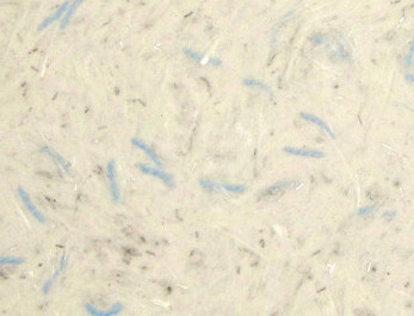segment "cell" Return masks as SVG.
<instances>
[{"mask_svg": "<svg viewBox=\"0 0 414 316\" xmlns=\"http://www.w3.org/2000/svg\"><path fill=\"white\" fill-rule=\"evenodd\" d=\"M18 193L20 196V199H22V202L24 203L26 209L30 211V214L32 215V216H34L35 219L38 221V222L44 223V216L42 215V213H41V211H38V209L35 207L34 204H32L30 197H29L28 193H26V191L23 189V187H18Z\"/></svg>", "mask_w": 414, "mask_h": 316, "instance_id": "1", "label": "cell"}, {"mask_svg": "<svg viewBox=\"0 0 414 316\" xmlns=\"http://www.w3.org/2000/svg\"><path fill=\"white\" fill-rule=\"evenodd\" d=\"M138 168L142 173H146V174H150V175H153V177L162 179L163 181H165V183L169 185V186H173V184H174L173 178H172V175H169L168 173L159 171V169H156V168H152V167L146 166L144 165V163H139Z\"/></svg>", "mask_w": 414, "mask_h": 316, "instance_id": "2", "label": "cell"}, {"mask_svg": "<svg viewBox=\"0 0 414 316\" xmlns=\"http://www.w3.org/2000/svg\"><path fill=\"white\" fill-rule=\"evenodd\" d=\"M108 179L110 183V187H111V193H112V199L114 202H120V191H118V185L117 181H116V169H115V162L114 161H109L108 163Z\"/></svg>", "mask_w": 414, "mask_h": 316, "instance_id": "3", "label": "cell"}, {"mask_svg": "<svg viewBox=\"0 0 414 316\" xmlns=\"http://www.w3.org/2000/svg\"><path fill=\"white\" fill-rule=\"evenodd\" d=\"M86 310H87L88 314L94 315V316H111L120 314V313L123 310V306L121 303H116L114 307H111L110 310H99L97 309L96 307H93L92 304H86Z\"/></svg>", "mask_w": 414, "mask_h": 316, "instance_id": "4", "label": "cell"}, {"mask_svg": "<svg viewBox=\"0 0 414 316\" xmlns=\"http://www.w3.org/2000/svg\"><path fill=\"white\" fill-rule=\"evenodd\" d=\"M283 151L290 155L313 158V159H321V158L325 157V154L320 151H309V149H300V148H293V147H285Z\"/></svg>", "mask_w": 414, "mask_h": 316, "instance_id": "5", "label": "cell"}, {"mask_svg": "<svg viewBox=\"0 0 414 316\" xmlns=\"http://www.w3.org/2000/svg\"><path fill=\"white\" fill-rule=\"evenodd\" d=\"M70 5H71V1L65 2V4L62 5L61 7L59 8V10L56 11L54 14H52V16L48 17L46 20H43V22L40 24V26H38V30L46 29L47 26H49L52 23H54V22H56V20L60 19V18L64 16V14H66V12L68 10V7H70Z\"/></svg>", "mask_w": 414, "mask_h": 316, "instance_id": "6", "label": "cell"}, {"mask_svg": "<svg viewBox=\"0 0 414 316\" xmlns=\"http://www.w3.org/2000/svg\"><path fill=\"white\" fill-rule=\"evenodd\" d=\"M301 116H302V118L306 119V121L311 122V123H314V124H317L318 127L323 128V129L325 131H326V133L329 134V135L331 137H334V133H333V130L331 129L330 125H327L326 123H325L323 119H320V118L317 117V116H314V115H309V113H302V115H301Z\"/></svg>", "mask_w": 414, "mask_h": 316, "instance_id": "7", "label": "cell"}, {"mask_svg": "<svg viewBox=\"0 0 414 316\" xmlns=\"http://www.w3.org/2000/svg\"><path fill=\"white\" fill-rule=\"evenodd\" d=\"M65 266H66V255L64 254V255L61 256L60 265H59V267L56 268V271L54 272V274H53V276L50 277V278L48 279V282H47L46 284H44V288H43V292H44V294H46V295L49 294V291H50V289H52V285H53V283H54L55 278L59 276V274H60L62 272V271H64Z\"/></svg>", "mask_w": 414, "mask_h": 316, "instance_id": "8", "label": "cell"}, {"mask_svg": "<svg viewBox=\"0 0 414 316\" xmlns=\"http://www.w3.org/2000/svg\"><path fill=\"white\" fill-rule=\"evenodd\" d=\"M132 143H133V145H134V146H136V147L141 148V149H142V151H144V152H146V154H147V155H148V157H150V158H151V159H152V160H153V161H154V162H156L158 166H159V167H162V166H163V162H162V161H160V160H159V158H158V157H157V154H156V153H154V151H152V149H151L150 147H148V146H147V145H146V143H145V142L140 141V140H136V139H134V140H132Z\"/></svg>", "mask_w": 414, "mask_h": 316, "instance_id": "9", "label": "cell"}, {"mask_svg": "<svg viewBox=\"0 0 414 316\" xmlns=\"http://www.w3.org/2000/svg\"><path fill=\"white\" fill-rule=\"evenodd\" d=\"M41 152H43V153L48 154L49 157H52L53 159H54L56 161V162H58V165L60 166L61 168L67 173V174H71V173H70V168H68V165H67L66 161L62 159V158L58 153H55V152L53 151V149H50L49 147H43V148H41Z\"/></svg>", "mask_w": 414, "mask_h": 316, "instance_id": "10", "label": "cell"}, {"mask_svg": "<svg viewBox=\"0 0 414 316\" xmlns=\"http://www.w3.org/2000/svg\"><path fill=\"white\" fill-rule=\"evenodd\" d=\"M84 1V0H74L73 2H71L70 7H68V10L66 12V14H65L64 19L61 20V29H65L67 26V24L70 23V19L71 17L73 16V13L76 12L77 8H78V6L82 4V2Z\"/></svg>", "mask_w": 414, "mask_h": 316, "instance_id": "11", "label": "cell"}, {"mask_svg": "<svg viewBox=\"0 0 414 316\" xmlns=\"http://www.w3.org/2000/svg\"><path fill=\"white\" fill-rule=\"evenodd\" d=\"M216 189L225 190L227 192H234V193H241L245 192L246 187L243 185H232V184H217Z\"/></svg>", "mask_w": 414, "mask_h": 316, "instance_id": "12", "label": "cell"}, {"mask_svg": "<svg viewBox=\"0 0 414 316\" xmlns=\"http://www.w3.org/2000/svg\"><path fill=\"white\" fill-rule=\"evenodd\" d=\"M24 262V259L22 258H14V256H5V258H1V260H0V264L1 265H6V264H10V265H20Z\"/></svg>", "mask_w": 414, "mask_h": 316, "instance_id": "13", "label": "cell"}, {"mask_svg": "<svg viewBox=\"0 0 414 316\" xmlns=\"http://www.w3.org/2000/svg\"><path fill=\"white\" fill-rule=\"evenodd\" d=\"M243 83L245 86H248V87H259V88L267 89V91H269V88L266 87V85H264L263 82L258 81V80H254V79H245V80H243Z\"/></svg>", "mask_w": 414, "mask_h": 316, "instance_id": "14", "label": "cell"}, {"mask_svg": "<svg viewBox=\"0 0 414 316\" xmlns=\"http://www.w3.org/2000/svg\"><path fill=\"white\" fill-rule=\"evenodd\" d=\"M413 59H414V37H413L412 44H411V47H410V52H408L407 58H406V65L408 66V67H410V66H412Z\"/></svg>", "mask_w": 414, "mask_h": 316, "instance_id": "15", "label": "cell"}, {"mask_svg": "<svg viewBox=\"0 0 414 316\" xmlns=\"http://www.w3.org/2000/svg\"><path fill=\"white\" fill-rule=\"evenodd\" d=\"M184 52H185V54H187V55H189L191 59H196V60H201L202 59L201 55H198V54L193 53L192 50H190V49H185V50H184Z\"/></svg>", "mask_w": 414, "mask_h": 316, "instance_id": "16", "label": "cell"}, {"mask_svg": "<svg viewBox=\"0 0 414 316\" xmlns=\"http://www.w3.org/2000/svg\"><path fill=\"white\" fill-rule=\"evenodd\" d=\"M372 209H374V208H364V209H360V210L358 211V214H359V215L368 214V213H370V211L372 210Z\"/></svg>", "mask_w": 414, "mask_h": 316, "instance_id": "17", "label": "cell"}, {"mask_svg": "<svg viewBox=\"0 0 414 316\" xmlns=\"http://www.w3.org/2000/svg\"><path fill=\"white\" fill-rule=\"evenodd\" d=\"M406 78H407V80H410V81L414 82V76H413V74H408V76H406Z\"/></svg>", "mask_w": 414, "mask_h": 316, "instance_id": "18", "label": "cell"}]
</instances>
